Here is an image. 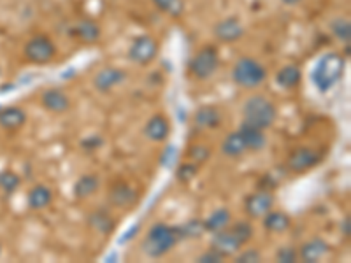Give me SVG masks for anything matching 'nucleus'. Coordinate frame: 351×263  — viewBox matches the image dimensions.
<instances>
[{
	"instance_id": "obj_36",
	"label": "nucleus",
	"mask_w": 351,
	"mask_h": 263,
	"mask_svg": "<svg viewBox=\"0 0 351 263\" xmlns=\"http://www.w3.org/2000/svg\"><path fill=\"white\" fill-rule=\"evenodd\" d=\"M236 263H258L262 262V253L258 249H246V251H239L234 256Z\"/></svg>"
},
{
	"instance_id": "obj_34",
	"label": "nucleus",
	"mask_w": 351,
	"mask_h": 263,
	"mask_svg": "<svg viewBox=\"0 0 351 263\" xmlns=\"http://www.w3.org/2000/svg\"><path fill=\"white\" fill-rule=\"evenodd\" d=\"M199 171H200V165L193 164V162H184V164H181L180 167H178L176 175H178V179H180L181 183H190L193 177H197Z\"/></svg>"
},
{
	"instance_id": "obj_3",
	"label": "nucleus",
	"mask_w": 351,
	"mask_h": 263,
	"mask_svg": "<svg viewBox=\"0 0 351 263\" xmlns=\"http://www.w3.org/2000/svg\"><path fill=\"white\" fill-rule=\"evenodd\" d=\"M278 120V108L265 95H252L243 104V123L267 130Z\"/></svg>"
},
{
	"instance_id": "obj_21",
	"label": "nucleus",
	"mask_w": 351,
	"mask_h": 263,
	"mask_svg": "<svg viewBox=\"0 0 351 263\" xmlns=\"http://www.w3.org/2000/svg\"><path fill=\"white\" fill-rule=\"evenodd\" d=\"M53 202V190L46 184H36L27 193V205L32 211H43Z\"/></svg>"
},
{
	"instance_id": "obj_10",
	"label": "nucleus",
	"mask_w": 351,
	"mask_h": 263,
	"mask_svg": "<svg viewBox=\"0 0 351 263\" xmlns=\"http://www.w3.org/2000/svg\"><path fill=\"white\" fill-rule=\"evenodd\" d=\"M274 195L267 190H260V192L247 195L244 200V212L250 219H262L271 209H274Z\"/></svg>"
},
{
	"instance_id": "obj_39",
	"label": "nucleus",
	"mask_w": 351,
	"mask_h": 263,
	"mask_svg": "<svg viewBox=\"0 0 351 263\" xmlns=\"http://www.w3.org/2000/svg\"><path fill=\"white\" fill-rule=\"evenodd\" d=\"M280 2L285 5H297V4H300L302 0H280Z\"/></svg>"
},
{
	"instance_id": "obj_6",
	"label": "nucleus",
	"mask_w": 351,
	"mask_h": 263,
	"mask_svg": "<svg viewBox=\"0 0 351 263\" xmlns=\"http://www.w3.org/2000/svg\"><path fill=\"white\" fill-rule=\"evenodd\" d=\"M23 56L25 60L36 65H46L49 62L55 60L56 56V46L49 36L44 34H37V36L30 37L23 46Z\"/></svg>"
},
{
	"instance_id": "obj_23",
	"label": "nucleus",
	"mask_w": 351,
	"mask_h": 263,
	"mask_svg": "<svg viewBox=\"0 0 351 263\" xmlns=\"http://www.w3.org/2000/svg\"><path fill=\"white\" fill-rule=\"evenodd\" d=\"M193 123L202 130H213L221 125V112L213 105H202L193 114Z\"/></svg>"
},
{
	"instance_id": "obj_32",
	"label": "nucleus",
	"mask_w": 351,
	"mask_h": 263,
	"mask_svg": "<svg viewBox=\"0 0 351 263\" xmlns=\"http://www.w3.org/2000/svg\"><path fill=\"white\" fill-rule=\"evenodd\" d=\"M186 158L193 164L202 165L211 158V149H209V146H204V144H195L186 151Z\"/></svg>"
},
{
	"instance_id": "obj_15",
	"label": "nucleus",
	"mask_w": 351,
	"mask_h": 263,
	"mask_svg": "<svg viewBox=\"0 0 351 263\" xmlns=\"http://www.w3.org/2000/svg\"><path fill=\"white\" fill-rule=\"evenodd\" d=\"M40 104L46 111L53 112V114H64L72 105L69 95L60 88H48L40 97Z\"/></svg>"
},
{
	"instance_id": "obj_17",
	"label": "nucleus",
	"mask_w": 351,
	"mask_h": 263,
	"mask_svg": "<svg viewBox=\"0 0 351 263\" xmlns=\"http://www.w3.org/2000/svg\"><path fill=\"white\" fill-rule=\"evenodd\" d=\"M72 36L83 44H95L102 37V28L92 18H83L72 27Z\"/></svg>"
},
{
	"instance_id": "obj_20",
	"label": "nucleus",
	"mask_w": 351,
	"mask_h": 263,
	"mask_svg": "<svg viewBox=\"0 0 351 263\" xmlns=\"http://www.w3.org/2000/svg\"><path fill=\"white\" fill-rule=\"evenodd\" d=\"M262 225L269 234H285L287 230H290L291 218L290 214H287L285 211L271 209V211L262 218Z\"/></svg>"
},
{
	"instance_id": "obj_13",
	"label": "nucleus",
	"mask_w": 351,
	"mask_h": 263,
	"mask_svg": "<svg viewBox=\"0 0 351 263\" xmlns=\"http://www.w3.org/2000/svg\"><path fill=\"white\" fill-rule=\"evenodd\" d=\"M171 136V121L165 114H153L144 125V137L152 142H165Z\"/></svg>"
},
{
	"instance_id": "obj_28",
	"label": "nucleus",
	"mask_w": 351,
	"mask_h": 263,
	"mask_svg": "<svg viewBox=\"0 0 351 263\" xmlns=\"http://www.w3.org/2000/svg\"><path fill=\"white\" fill-rule=\"evenodd\" d=\"M328 27H330V32L334 34V37H337L341 42L350 44V39H351L350 20H346V18H334V20H330Z\"/></svg>"
},
{
	"instance_id": "obj_16",
	"label": "nucleus",
	"mask_w": 351,
	"mask_h": 263,
	"mask_svg": "<svg viewBox=\"0 0 351 263\" xmlns=\"http://www.w3.org/2000/svg\"><path fill=\"white\" fill-rule=\"evenodd\" d=\"M328 251H330V246L322 237H313V239L302 242V246L297 249L299 258L306 263H316L319 260H324L328 255Z\"/></svg>"
},
{
	"instance_id": "obj_11",
	"label": "nucleus",
	"mask_w": 351,
	"mask_h": 263,
	"mask_svg": "<svg viewBox=\"0 0 351 263\" xmlns=\"http://www.w3.org/2000/svg\"><path fill=\"white\" fill-rule=\"evenodd\" d=\"M127 72L118 67H102L95 76H93V88L100 93H109L116 86L125 83Z\"/></svg>"
},
{
	"instance_id": "obj_2",
	"label": "nucleus",
	"mask_w": 351,
	"mask_h": 263,
	"mask_svg": "<svg viewBox=\"0 0 351 263\" xmlns=\"http://www.w3.org/2000/svg\"><path fill=\"white\" fill-rule=\"evenodd\" d=\"M180 240V234H178V227H169L165 223L153 225L148 230V234L144 236L143 242H141V249L148 258H162L167 255L176 242Z\"/></svg>"
},
{
	"instance_id": "obj_18",
	"label": "nucleus",
	"mask_w": 351,
	"mask_h": 263,
	"mask_svg": "<svg viewBox=\"0 0 351 263\" xmlns=\"http://www.w3.org/2000/svg\"><path fill=\"white\" fill-rule=\"evenodd\" d=\"M88 227L92 228L99 236H111L112 231L116 230V219L109 214L104 209H95L88 214L86 218Z\"/></svg>"
},
{
	"instance_id": "obj_9",
	"label": "nucleus",
	"mask_w": 351,
	"mask_h": 263,
	"mask_svg": "<svg viewBox=\"0 0 351 263\" xmlns=\"http://www.w3.org/2000/svg\"><path fill=\"white\" fill-rule=\"evenodd\" d=\"M108 202L116 209H134L139 203V192L134 184L127 183V181H118L109 188Z\"/></svg>"
},
{
	"instance_id": "obj_38",
	"label": "nucleus",
	"mask_w": 351,
	"mask_h": 263,
	"mask_svg": "<svg viewBox=\"0 0 351 263\" xmlns=\"http://www.w3.org/2000/svg\"><path fill=\"white\" fill-rule=\"evenodd\" d=\"M341 228H343V236L350 237L351 236V221L350 218H344L343 225H341Z\"/></svg>"
},
{
	"instance_id": "obj_8",
	"label": "nucleus",
	"mask_w": 351,
	"mask_h": 263,
	"mask_svg": "<svg viewBox=\"0 0 351 263\" xmlns=\"http://www.w3.org/2000/svg\"><path fill=\"white\" fill-rule=\"evenodd\" d=\"M158 42L152 36H139L132 40L128 48V60L144 67L158 56Z\"/></svg>"
},
{
	"instance_id": "obj_22",
	"label": "nucleus",
	"mask_w": 351,
	"mask_h": 263,
	"mask_svg": "<svg viewBox=\"0 0 351 263\" xmlns=\"http://www.w3.org/2000/svg\"><path fill=\"white\" fill-rule=\"evenodd\" d=\"M100 188V177L97 174H83L80 179L74 183L72 192L77 200H86L95 195Z\"/></svg>"
},
{
	"instance_id": "obj_26",
	"label": "nucleus",
	"mask_w": 351,
	"mask_h": 263,
	"mask_svg": "<svg viewBox=\"0 0 351 263\" xmlns=\"http://www.w3.org/2000/svg\"><path fill=\"white\" fill-rule=\"evenodd\" d=\"M300 81H302V72L293 64L285 65L276 74V83H278L280 88H283V90H295L300 84Z\"/></svg>"
},
{
	"instance_id": "obj_4",
	"label": "nucleus",
	"mask_w": 351,
	"mask_h": 263,
	"mask_svg": "<svg viewBox=\"0 0 351 263\" xmlns=\"http://www.w3.org/2000/svg\"><path fill=\"white\" fill-rule=\"evenodd\" d=\"M265 79H267V68L252 56L239 58L232 68V81L243 90H256L265 83Z\"/></svg>"
},
{
	"instance_id": "obj_7",
	"label": "nucleus",
	"mask_w": 351,
	"mask_h": 263,
	"mask_svg": "<svg viewBox=\"0 0 351 263\" xmlns=\"http://www.w3.org/2000/svg\"><path fill=\"white\" fill-rule=\"evenodd\" d=\"M324 160V155L315 148H309V146H300L295 148L293 151L288 155L287 158V168L291 174H306L311 168L318 167Z\"/></svg>"
},
{
	"instance_id": "obj_24",
	"label": "nucleus",
	"mask_w": 351,
	"mask_h": 263,
	"mask_svg": "<svg viewBox=\"0 0 351 263\" xmlns=\"http://www.w3.org/2000/svg\"><path fill=\"white\" fill-rule=\"evenodd\" d=\"M239 132L243 134L244 140H246L247 151H262L267 146V136H265V130H262V128L243 123Z\"/></svg>"
},
{
	"instance_id": "obj_14",
	"label": "nucleus",
	"mask_w": 351,
	"mask_h": 263,
	"mask_svg": "<svg viewBox=\"0 0 351 263\" xmlns=\"http://www.w3.org/2000/svg\"><path fill=\"white\" fill-rule=\"evenodd\" d=\"M215 37L219 42L232 44L237 42L244 37V27L237 18H225L215 25Z\"/></svg>"
},
{
	"instance_id": "obj_1",
	"label": "nucleus",
	"mask_w": 351,
	"mask_h": 263,
	"mask_svg": "<svg viewBox=\"0 0 351 263\" xmlns=\"http://www.w3.org/2000/svg\"><path fill=\"white\" fill-rule=\"evenodd\" d=\"M344 72V58L337 53H325L319 56L311 72V79L319 93L330 92L339 83Z\"/></svg>"
},
{
	"instance_id": "obj_27",
	"label": "nucleus",
	"mask_w": 351,
	"mask_h": 263,
	"mask_svg": "<svg viewBox=\"0 0 351 263\" xmlns=\"http://www.w3.org/2000/svg\"><path fill=\"white\" fill-rule=\"evenodd\" d=\"M230 223H232V214L230 211L225 208L216 209V211H213L208 218L204 219L206 231H211V234H215V231H219V230H225Z\"/></svg>"
},
{
	"instance_id": "obj_12",
	"label": "nucleus",
	"mask_w": 351,
	"mask_h": 263,
	"mask_svg": "<svg viewBox=\"0 0 351 263\" xmlns=\"http://www.w3.org/2000/svg\"><path fill=\"white\" fill-rule=\"evenodd\" d=\"M211 247L223 256V258H232V256H236L243 249V244L236 239V236L228 228H225V230H219L213 234Z\"/></svg>"
},
{
	"instance_id": "obj_31",
	"label": "nucleus",
	"mask_w": 351,
	"mask_h": 263,
	"mask_svg": "<svg viewBox=\"0 0 351 263\" xmlns=\"http://www.w3.org/2000/svg\"><path fill=\"white\" fill-rule=\"evenodd\" d=\"M21 184V179L20 175L16 174V172L12 171H0V190L5 193H12L16 192L18 188H20Z\"/></svg>"
},
{
	"instance_id": "obj_35",
	"label": "nucleus",
	"mask_w": 351,
	"mask_h": 263,
	"mask_svg": "<svg viewBox=\"0 0 351 263\" xmlns=\"http://www.w3.org/2000/svg\"><path fill=\"white\" fill-rule=\"evenodd\" d=\"M276 260L280 263H295L299 260V253L293 246H283L276 253Z\"/></svg>"
},
{
	"instance_id": "obj_19",
	"label": "nucleus",
	"mask_w": 351,
	"mask_h": 263,
	"mask_svg": "<svg viewBox=\"0 0 351 263\" xmlns=\"http://www.w3.org/2000/svg\"><path fill=\"white\" fill-rule=\"evenodd\" d=\"M27 123V112L16 105H9V108L0 109V128L8 132L20 130Z\"/></svg>"
},
{
	"instance_id": "obj_40",
	"label": "nucleus",
	"mask_w": 351,
	"mask_h": 263,
	"mask_svg": "<svg viewBox=\"0 0 351 263\" xmlns=\"http://www.w3.org/2000/svg\"><path fill=\"white\" fill-rule=\"evenodd\" d=\"M0 255H2V244H0Z\"/></svg>"
},
{
	"instance_id": "obj_33",
	"label": "nucleus",
	"mask_w": 351,
	"mask_h": 263,
	"mask_svg": "<svg viewBox=\"0 0 351 263\" xmlns=\"http://www.w3.org/2000/svg\"><path fill=\"white\" fill-rule=\"evenodd\" d=\"M152 2L156 5V9L171 16H180L184 8L183 0H152Z\"/></svg>"
},
{
	"instance_id": "obj_30",
	"label": "nucleus",
	"mask_w": 351,
	"mask_h": 263,
	"mask_svg": "<svg viewBox=\"0 0 351 263\" xmlns=\"http://www.w3.org/2000/svg\"><path fill=\"white\" fill-rule=\"evenodd\" d=\"M206 231V227H204L202 219H190L186 225L183 227H178V234H180V239L183 237H190V239H199Z\"/></svg>"
},
{
	"instance_id": "obj_29",
	"label": "nucleus",
	"mask_w": 351,
	"mask_h": 263,
	"mask_svg": "<svg viewBox=\"0 0 351 263\" xmlns=\"http://www.w3.org/2000/svg\"><path fill=\"white\" fill-rule=\"evenodd\" d=\"M227 228L236 236V239L239 240L243 246L250 242V240L253 239V234H255V228H253V225L250 223V221H237V223L234 225H228Z\"/></svg>"
},
{
	"instance_id": "obj_5",
	"label": "nucleus",
	"mask_w": 351,
	"mask_h": 263,
	"mask_svg": "<svg viewBox=\"0 0 351 263\" xmlns=\"http://www.w3.org/2000/svg\"><path fill=\"white\" fill-rule=\"evenodd\" d=\"M219 67V55L215 46H204L193 55L188 64V71L197 81H208L216 74Z\"/></svg>"
},
{
	"instance_id": "obj_37",
	"label": "nucleus",
	"mask_w": 351,
	"mask_h": 263,
	"mask_svg": "<svg viewBox=\"0 0 351 263\" xmlns=\"http://www.w3.org/2000/svg\"><path fill=\"white\" fill-rule=\"evenodd\" d=\"M223 260L225 258L219 255L218 251H215L213 247H209L208 251H204L202 255L197 258V262H200V263H219V262H223Z\"/></svg>"
},
{
	"instance_id": "obj_25",
	"label": "nucleus",
	"mask_w": 351,
	"mask_h": 263,
	"mask_svg": "<svg viewBox=\"0 0 351 263\" xmlns=\"http://www.w3.org/2000/svg\"><path fill=\"white\" fill-rule=\"evenodd\" d=\"M221 153L228 158H239L243 156L244 153H247V146L246 140H244L243 134L239 130L230 132L227 137L221 142Z\"/></svg>"
}]
</instances>
